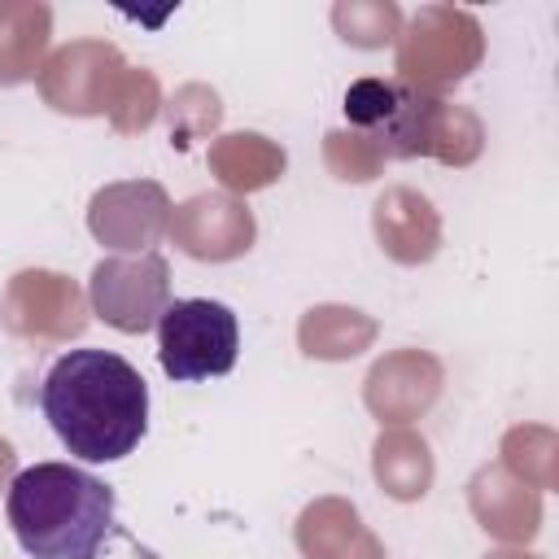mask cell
Here are the masks:
<instances>
[{
    "label": "cell",
    "mask_w": 559,
    "mask_h": 559,
    "mask_svg": "<svg viewBox=\"0 0 559 559\" xmlns=\"http://www.w3.org/2000/svg\"><path fill=\"white\" fill-rule=\"evenodd\" d=\"M44 419L83 463H118L148 432V384L109 349H70L39 389Z\"/></svg>",
    "instance_id": "1"
},
{
    "label": "cell",
    "mask_w": 559,
    "mask_h": 559,
    "mask_svg": "<svg viewBox=\"0 0 559 559\" xmlns=\"http://www.w3.org/2000/svg\"><path fill=\"white\" fill-rule=\"evenodd\" d=\"M4 515L31 559H96L114 533V489L74 463H35L13 476Z\"/></svg>",
    "instance_id": "2"
},
{
    "label": "cell",
    "mask_w": 559,
    "mask_h": 559,
    "mask_svg": "<svg viewBox=\"0 0 559 559\" xmlns=\"http://www.w3.org/2000/svg\"><path fill=\"white\" fill-rule=\"evenodd\" d=\"M240 354V323L231 306L210 297H183L166 301L157 319V358L162 371L179 384L227 376Z\"/></svg>",
    "instance_id": "3"
},
{
    "label": "cell",
    "mask_w": 559,
    "mask_h": 559,
    "mask_svg": "<svg viewBox=\"0 0 559 559\" xmlns=\"http://www.w3.org/2000/svg\"><path fill=\"white\" fill-rule=\"evenodd\" d=\"M345 122L380 144L389 157L432 153L441 127V100L402 79H358L345 92Z\"/></svg>",
    "instance_id": "4"
},
{
    "label": "cell",
    "mask_w": 559,
    "mask_h": 559,
    "mask_svg": "<svg viewBox=\"0 0 559 559\" xmlns=\"http://www.w3.org/2000/svg\"><path fill=\"white\" fill-rule=\"evenodd\" d=\"M92 306L105 323L122 332L153 328L166 310V262L157 253L140 262H127V258L100 262L92 275Z\"/></svg>",
    "instance_id": "5"
}]
</instances>
